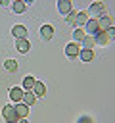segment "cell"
Masks as SVG:
<instances>
[{
	"label": "cell",
	"mask_w": 115,
	"mask_h": 123,
	"mask_svg": "<svg viewBox=\"0 0 115 123\" xmlns=\"http://www.w3.org/2000/svg\"><path fill=\"white\" fill-rule=\"evenodd\" d=\"M86 13H88V17H94V19H98V17L105 15L107 12H105V6H104L102 2H94V4H90V6H88Z\"/></svg>",
	"instance_id": "6da1fadb"
},
{
	"label": "cell",
	"mask_w": 115,
	"mask_h": 123,
	"mask_svg": "<svg viewBox=\"0 0 115 123\" xmlns=\"http://www.w3.org/2000/svg\"><path fill=\"white\" fill-rule=\"evenodd\" d=\"M2 117H4L6 123H17L19 121L17 111H15V106H12V104H8V106L2 108Z\"/></svg>",
	"instance_id": "7a4b0ae2"
},
{
	"label": "cell",
	"mask_w": 115,
	"mask_h": 123,
	"mask_svg": "<svg viewBox=\"0 0 115 123\" xmlns=\"http://www.w3.org/2000/svg\"><path fill=\"white\" fill-rule=\"evenodd\" d=\"M84 33H86V35H90V37H96V35L100 33V25H98V19L90 17V19L86 21V25H84Z\"/></svg>",
	"instance_id": "3957f363"
},
{
	"label": "cell",
	"mask_w": 115,
	"mask_h": 123,
	"mask_svg": "<svg viewBox=\"0 0 115 123\" xmlns=\"http://www.w3.org/2000/svg\"><path fill=\"white\" fill-rule=\"evenodd\" d=\"M79 52H80V42H69L65 46V56L67 58H79Z\"/></svg>",
	"instance_id": "277c9868"
},
{
	"label": "cell",
	"mask_w": 115,
	"mask_h": 123,
	"mask_svg": "<svg viewBox=\"0 0 115 123\" xmlns=\"http://www.w3.org/2000/svg\"><path fill=\"white\" fill-rule=\"evenodd\" d=\"M15 50L19 54H27L31 50V42L27 38H15Z\"/></svg>",
	"instance_id": "5b68a950"
},
{
	"label": "cell",
	"mask_w": 115,
	"mask_h": 123,
	"mask_svg": "<svg viewBox=\"0 0 115 123\" xmlns=\"http://www.w3.org/2000/svg\"><path fill=\"white\" fill-rule=\"evenodd\" d=\"M23 94H25V90H23L21 86H12V88H10V100L15 102V104L23 100Z\"/></svg>",
	"instance_id": "8992f818"
},
{
	"label": "cell",
	"mask_w": 115,
	"mask_h": 123,
	"mask_svg": "<svg viewBox=\"0 0 115 123\" xmlns=\"http://www.w3.org/2000/svg\"><path fill=\"white\" fill-rule=\"evenodd\" d=\"M56 8H58V12H59L61 15H67V13L73 10L71 0H58V2H56Z\"/></svg>",
	"instance_id": "52a82bcc"
},
{
	"label": "cell",
	"mask_w": 115,
	"mask_h": 123,
	"mask_svg": "<svg viewBox=\"0 0 115 123\" xmlns=\"http://www.w3.org/2000/svg\"><path fill=\"white\" fill-rule=\"evenodd\" d=\"M109 40H111V38L105 35V31H100V33L94 37V44H96V46H107Z\"/></svg>",
	"instance_id": "ba28073f"
},
{
	"label": "cell",
	"mask_w": 115,
	"mask_h": 123,
	"mask_svg": "<svg viewBox=\"0 0 115 123\" xmlns=\"http://www.w3.org/2000/svg\"><path fill=\"white\" fill-rule=\"evenodd\" d=\"M10 8H12V12H13V13H23V12L27 10V4H25L23 0H12Z\"/></svg>",
	"instance_id": "9c48e42d"
},
{
	"label": "cell",
	"mask_w": 115,
	"mask_h": 123,
	"mask_svg": "<svg viewBox=\"0 0 115 123\" xmlns=\"http://www.w3.org/2000/svg\"><path fill=\"white\" fill-rule=\"evenodd\" d=\"M88 19H90V17H88V13H86V12H77V17H75L73 27H84Z\"/></svg>",
	"instance_id": "30bf717a"
},
{
	"label": "cell",
	"mask_w": 115,
	"mask_h": 123,
	"mask_svg": "<svg viewBox=\"0 0 115 123\" xmlns=\"http://www.w3.org/2000/svg\"><path fill=\"white\" fill-rule=\"evenodd\" d=\"M12 35H13V38H27V29H25V25H13V27H12Z\"/></svg>",
	"instance_id": "8fae6325"
},
{
	"label": "cell",
	"mask_w": 115,
	"mask_h": 123,
	"mask_svg": "<svg viewBox=\"0 0 115 123\" xmlns=\"http://www.w3.org/2000/svg\"><path fill=\"white\" fill-rule=\"evenodd\" d=\"M15 111H17V117L23 119V117L29 115V106H27L25 102H17V104H15Z\"/></svg>",
	"instance_id": "7c38bea8"
},
{
	"label": "cell",
	"mask_w": 115,
	"mask_h": 123,
	"mask_svg": "<svg viewBox=\"0 0 115 123\" xmlns=\"http://www.w3.org/2000/svg\"><path fill=\"white\" fill-rule=\"evenodd\" d=\"M98 25H100V31H107L109 27H111V17L105 13V15H102V17H98Z\"/></svg>",
	"instance_id": "4fadbf2b"
},
{
	"label": "cell",
	"mask_w": 115,
	"mask_h": 123,
	"mask_svg": "<svg viewBox=\"0 0 115 123\" xmlns=\"http://www.w3.org/2000/svg\"><path fill=\"white\" fill-rule=\"evenodd\" d=\"M40 37H42L44 40H50V38L54 37V27H52V25H42V27H40Z\"/></svg>",
	"instance_id": "5bb4252c"
},
{
	"label": "cell",
	"mask_w": 115,
	"mask_h": 123,
	"mask_svg": "<svg viewBox=\"0 0 115 123\" xmlns=\"http://www.w3.org/2000/svg\"><path fill=\"white\" fill-rule=\"evenodd\" d=\"M79 58H80L82 62H92V60H94V52H92V48H80Z\"/></svg>",
	"instance_id": "9a60e30c"
},
{
	"label": "cell",
	"mask_w": 115,
	"mask_h": 123,
	"mask_svg": "<svg viewBox=\"0 0 115 123\" xmlns=\"http://www.w3.org/2000/svg\"><path fill=\"white\" fill-rule=\"evenodd\" d=\"M33 92H34L36 98H38V96H44V94H46V85H44L42 81H36L34 86H33Z\"/></svg>",
	"instance_id": "2e32d148"
},
{
	"label": "cell",
	"mask_w": 115,
	"mask_h": 123,
	"mask_svg": "<svg viewBox=\"0 0 115 123\" xmlns=\"http://www.w3.org/2000/svg\"><path fill=\"white\" fill-rule=\"evenodd\" d=\"M21 102H25V104L31 108V106L36 102V96H34V92H33V90H25V94H23V100H21Z\"/></svg>",
	"instance_id": "e0dca14e"
},
{
	"label": "cell",
	"mask_w": 115,
	"mask_h": 123,
	"mask_svg": "<svg viewBox=\"0 0 115 123\" xmlns=\"http://www.w3.org/2000/svg\"><path fill=\"white\" fill-rule=\"evenodd\" d=\"M4 67H6V71H10V73H15L19 65H17V62H15V60H12V58H8V60L4 62Z\"/></svg>",
	"instance_id": "ac0fdd59"
},
{
	"label": "cell",
	"mask_w": 115,
	"mask_h": 123,
	"mask_svg": "<svg viewBox=\"0 0 115 123\" xmlns=\"http://www.w3.org/2000/svg\"><path fill=\"white\" fill-rule=\"evenodd\" d=\"M34 83H36V79H34V77H31V75H27V77L23 79V90H33Z\"/></svg>",
	"instance_id": "d6986e66"
},
{
	"label": "cell",
	"mask_w": 115,
	"mask_h": 123,
	"mask_svg": "<svg viewBox=\"0 0 115 123\" xmlns=\"http://www.w3.org/2000/svg\"><path fill=\"white\" fill-rule=\"evenodd\" d=\"M84 37H86L84 29H80V27H75V31H73V40H75V42H80Z\"/></svg>",
	"instance_id": "ffe728a7"
},
{
	"label": "cell",
	"mask_w": 115,
	"mask_h": 123,
	"mask_svg": "<svg viewBox=\"0 0 115 123\" xmlns=\"http://www.w3.org/2000/svg\"><path fill=\"white\" fill-rule=\"evenodd\" d=\"M92 46H94V37L86 35V37L80 40V48H92Z\"/></svg>",
	"instance_id": "44dd1931"
},
{
	"label": "cell",
	"mask_w": 115,
	"mask_h": 123,
	"mask_svg": "<svg viewBox=\"0 0 115 123\" xmlns=\"http://www.w3.org/2000/svg\"><path fill=\"white\" fill-rule=\"evenodd\" d=\"M75 17H77V12H75V10H71V12L67 13V17H65V19H67V23H69V25H73V23H75Z\"/></svg>",
	"instance_id": "7402d4cb"
},
{
	"label": "cell",
	"mask_w": 115,
	"mask_h": 123,
	"mask_svg": "<svg viewBox=\"0 0 115 123\" xmlns=\"http://www.w3.org/2000/svg\"><path fill=\"white\" fill-rule=\"evenodd\" d=\"M77 123H94V119H92V115H80L77 119Z\"/></svg>",
	"instance_id": "603a6c76"
},
{
	"label": "cell",
	"mask_w": 115,
	"mask_h": 123,
	"mask_svg": "<svg viewBox=\"0 0 115 123\" xmlns=\"http://www.w3.org/2000/svg\"><path fill=\"white\" fill-rule=\"evenodd\" d=\"M105 35H107V37H109V38H115V27H113V25H111V27H109V29H107V31H105Z\"/></svg>",
	"instance_id": "cb8c5ba5"
},
{
	"label": "cell",
	"mask_w": 115,
	"mask_h": 123,
	"mask_svg": "<svg viewBox=\"0 0 115 123\" xmlns=\"http://www.w3.org/2000/svg\"><path fill=\"white\" fill-rule=\"evenodd\" d=\"M12 0H0V6H10Z\"/></svg>",
	"instance_id": "d4e9b609"
},
{
	"label": "cell",
	"mask_w": 115,
	"mask_h": 123,
	"mask_svg": "<svg viewBox=\"0 0 115 123\" xmlns=\"http://www.w3.org/2000/svg\"><path fill=\"white\" fill-rule=\"evenodd\" d=\"M17 123H29V121H27V117H23V119H19Z\"/></svg>",
	"instance_id": "484cf974"
},
{
	"label": "cell",
	"mask_w": 115,
	"mask_h": 123,
	"mask_svg": "<svg viewBox=\"0 0 115 123\" xmlns=\"http://www.w3.org/2000/svg\"><path fill=\"white\" fill-rule=\"evenodd\" d=\"M23 2H25V4H27V6H29V4H33V2H34V0H23Z\"/></svg>",
	"instance_id": "4316f807"
}]
</instances>
